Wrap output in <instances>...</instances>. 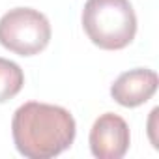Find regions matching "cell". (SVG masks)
Wrapping results in <instances>:
<instances>
[{
    "label": "cell",
    "mask_w": 159,
    "mask_h": 159,
    "mask_svg": "<svg viewBox=\"0 0 159 159\" xmlns=\"http://www.w3.org/2000/svg\"><path fill=\"white\" fill-rule=\"evenodd\" d=\"M11 135L21 155L28 159H51L73 144L77 124L73 114L60 105L28 101L15 111Z\"/></svg>",
    "instance_id": "cell-1"
},
{
    "label": "cell",
    "mask_w": 159,
    "mask_h": 159,
    "mask_svg": "<svg viewBox=\"0 0 159 159\" xmlns=\"http://www.w3.org/2000/svg\"><path fill=\"white\" fill-rule=\"evenodd\" d=\"M83 28L99 49L120 51L135 39L137 15L129 0H86Z\"/></svg>",
    "instance_id": "cell-2"
},
{
    "label": "cell",
    "mask_w": 159,
    "mask_h": 159,
    "mask_svg": "<svg viewBox=\"0 0 159 159\" xmlns=\"http://www.w3.org/2000/svg\"><path fill=\"white\" fill-rule=\"evenodd\" d=\"M51 34L49 19L34 8H13L0 19V45L19 56L39 54Z\"/></svg>",
    "instance_id": "cell-3"
},
{
    "label": "cell",
    "mask_w": 159,
    "mask_h": 159,
    "mask_svg": "<svg viewBox=\"0 0 159 159\" xmlns=\"http://www.w3.org/2000/svg\"><path fill=\"white\" fill-rule=\"evenodd\" d=\"M129 125L127 122L114 114H101L90 129V150L98 159H122L129 150Z\"/></svg>",
    "instance_id": "cell-4"
},
{
    "label": "cell",
    "mask_w": 159,
    "mask_h": 159,
    "mask_svg": "<svg viewBox=\"0 0 159 159\" xmlns=\"http://www.w3.org/2000/svg\"><path fill=\"white\" fill-rule=\"evenodd\" d=\"M159 84V77L153 69L148 67H135L124 71L111 86L112 99L127 109L139 107L152 99Z\"/></svg>",
    "instance_id": "cell-5"
},
{
    "label": "cell",
    "mask_w": 159,
    "mask_h": 159,
    "mask_svg": "<svg viewBox=\"0 0 159 159\" xmlns=\"http://www.w3.org/2000/svg\"><path fill=\"white\" fill-rule=\"evenodd\" d=\"M25 84V73L19 64L0 58V103L13 99Z\"/></svg>",
    "instance_id": "cell-6"
}]
</instances>
